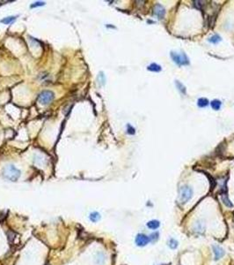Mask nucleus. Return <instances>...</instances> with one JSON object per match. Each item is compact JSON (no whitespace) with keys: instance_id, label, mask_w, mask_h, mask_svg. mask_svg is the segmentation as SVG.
<instances>
[{"instance_id":"nucleus-17","label":"nucleus","mask_w":234,"mask_h":265,"mask_svg":"<svg viewBox=\"0 0 234 265\" xmlns=\"http://www.w3.org/2000/svg\"><path fill=\"white\" fill-rule=\"evenodd\" d=\"M175 85H176V87H177V88L179 89V91H181V94H183V95H186V93H187V91H186V87L181 82V81H179V80H175Z\"/></svg>"},{"instance_id":"nucleus-2","label":"nucleus","mask_w":234,"mask_h":265,"mask_svg":"<svg viewBox=\"0 0 234 265\" xmlns=\"http://www.w3.org/2000/svg\"><path fill=\"white\" fill-rule=\"evenodd\" d=\"M170 56H171V58L173 59V61L179 66L188 65L189 64V59H188V56L183 52L178 53V52L172 51L170 53Z\"/></svg>"},{"instance_id":"nucleus-19","label":"nucleus","mask_w":234,"mask_h":265,"mask_svg":"<svg viewBox=\"0 0 234 265\" xmlns=\"http://www.w3.org/2000/svg\"><path fill=\"white\" fill-rule=\"evenodd\" d=\"M96 260H97V264H103L105 263V260H106L105 255L103 253H99L98 256H97V259Z\"/></svg>"},{"instance_id":"nucleus-7","label":"nucleus","mask_w":234,"mask_h":265,"mask_svg":"<svg viewBox=\"0 0 234 265\" xmlns=\"http://www.w3.org/2000/svg\"><path fill=\"white\" fill-rule=\"evenodd\" d=\"M212 250H213V253H214V255H215V260H216V261L221 259V258L225 256V254L224 248H221V247L218 246V245H213V246H212Z\"/></svg>"},{"instance_id":"nucleus-24","label":"nucleus","mask_w":234,"mask_h":265,"mask_svg":"<svg viewBox=\"0 0 234 265\" xmlns=\"http://www.w3.org/2000/svg\"><path fill=\"white\" fill-rule=\"evenodd\" d=\"M99 80H101V81H100V82H101V85H104V84H105L106 79H105V76H104L103 73H100V75H99Z\"/></svg>"},{"instance_id":"nucleus-21","label":"nucleus","mask_w":234,"mask_h":265,"mask_svg":"<svg viewBox=\"0 0 234 265\" xmlns=\"http://www.w3.org/2000/svg\"><path fill=\"white\" fill-rule=\"evenodd\" d=\"M127 133L129 134H136V129L131 125H128L127 126Z\"/></svg>"},{"instance_id":"nucleus-6","label":"nucleus","mask_w":234,"mask_h":265,"mask_svg":"<svg viewBox=\"0 0 234 265\" xmlns=\"http://www.w3.org/2000/svg\"><path fill=\"white\" fill-rule=\"evenodd\" d=\"M153 13L159 19H162L166 15V10L160 4H157L153 8Z\"/></svg>"},{"instance_id":"nucleus-1","label":"nucleus","mask_w":234,"mask_h":265,"mask_svg":"<svg viewBox=\"0 0 234 265\" xmlns=\"http://www.w3.org/2000/svg\"><path fill=\"white\" fill-rule=\"evenodd\" d=\"M21 175V172L12 164H8L3 169V176L10 181H17Z\"/></svg>"},{"instance_id":"nucleus-25","label":"nucleus","mask_w":234,"mask_h":265,"mask_svg":"<svg viewBox=\"0 0 234 265\" xmlns=\"http://www.w3.org/2000/svg\"><path fill=\"white\" fill-rule=\"evenodd\" d=\"M161 265H164V264H161Z\"/></svg>"},{"instance_id":"nucleus-22","label":"nucleus","mask_w":234,"mask_h":265,"mask_svg":"<svg viewBox=\"0 0 234 265\" xmlns=\"http://www.w3.org/2000/svg\"><path fill=\"white\" fill-rule=\"evenodd\" d=\"M203 3V1H194V5H195V7H196L197 9L202 10V9H203V6L204 5Z\"/></svg>"},{"instance_id":"nucleus-9","label":"nucleus","mask_w":234,"mask_h":265,"mask_svg":"<svg viewBox=\"0 0 234 265\" xmlns=\"http://www.w3.org/2000/svg\"><path fill=\"white\" fill-rule=\"evenodd\" d=\"M100 218H101V216L97 211H93V212L90 213V215H89V219L92 223H97L98 221L100 220Z\"/></svg>"},{"instance_id":"nucleus-5","label":"nucleus","mask_w":234,"mask_h":265,"mask_svg":"<svg viewBox=\"0 0 234 265\" xmlns=\"http://www.w3.org/2000/svg\"><path fill=\"white\" fill-rule=\"evenodd\" d=\"M135 243L138 247H145L150 243V238H149V236H147L144 233H138L136 236Z\"/></svg>"},{"instance_id":"nucleus-15","label":"nucleus","mask_w":234,"mask_h":265,"mask_svg":"<svg viewBox=\"0 0 234 265\" xmlns=\"http://www.w3.org/2000/svg\"><path fill=\"white\" fill-rule=\"evenodd\" d=\"M211 107H212V109L213 110H215V111H218V110H220V108H221V105H222V102L221 101H219V100H213L211 103Z\"/></svg>"},{"instance_id":"nucleus-10","label":"nucleus","mask_w":234,"mask_h":265,"mask_svg":"<svg viewBox=\"0 0 234 265\" xmlns=\"http://www.w3.org/2000/svg\"><path fill=\"white\" fill-rule=\"evenodd\" d=\"M160 226V222L159 220H151L147 223V227L151 230H157Z\"/></svg>"},{"instance_id":"nucleus-8","label":"nucleus","mask_w":234,"mask_h":265,"mask_svg":"<svg viewBox=\"0 0 234 265\" xmlns=\"http://www.w3.org/2000/svg\"><path fill=\"white\" fill-rule=\"evenodd\" d=\"M194 231L199 234H202L205 231V225L202 221H196L194 225Z\"/></svg>"},{"instance_id":"nucleus-23","label":"nucleus","mask_w":234,"mask_h":265,"mask_svg":"<svg viewBox=\"0 0 234 265\" xmlns=\"http://www.w3.org/2000/svg\"><path fill=\"white\" fill-rule=\"evenodd\" d=\"M45 3L44 2H41V1H38V2H35L33 4H31V8H35V7H39V6H42L44 5Z\"/></svg>"},{"instance_id":"nucleus-18","label":"nucleus","mask_w":234,"mask_h":265,"mask_svg":"<svg viewBox=\"0 0 234 265\" xmlns=\"http://www.w3.org/2000/svg\"><path fill=\"white\" fill-rule=\"evenodd\" d=\"M208 41L211 42V43H213V44H216V43H218L220 41H221V37L218 35V34H214L212 36H211Z\"/></svg>"},{"instance_id":"nucleus-14","label":"nucleus","mask_w":234,"mask_h":265,"mask_svg":"<svg viewBox=\"0 0 234 265\" xmlns=\"http://www.w3.org/2000/svg\"><path fill=\"white\" fill-rule=\"evenodd\" d=\"M167 244H168V247H169L171 249H176V248H178V246H179V243H178V241H177L175 239H174V238H171V239H169V241H168Z\"/></svg>"},{"instance_id":"nucleus-3","label":"nucleus","mask_w":234,"mask_h":265,"mask_svg":"<svg viewBox=\"0 0 234 265\" xmlns=\"http://www.w3.org/2000/svg\"><path fill=\"white\" fill-rule=\"evenodd\" d=\"M193 195V189L188 186H182L180 188V197L179 201L181 204L187 203Z\"/></svg>"},{"instance_id":"nucleus-12","label":"nucleus","mask_w":234,"mask_h":265,"mask_svg":"<svg viewBox=\"0 0 234 265\" xmlns=\"http://www.w3.org/2000/svg\"><path fill=\"white\" fill-rule=\"evenodd\" d=\"M221 199H222V202H223V203H224L225 206H227V207H229V208H232V207H233V203L231 202V200L229 199V197H228V195H221Z\"/></svg>"},{"instance_id":"nucleus-20","label":"nucleus","mask_w":234,"mask_h":265,"mask_svg":"<svg viewBox=\"0 0 234 265\" xmlns=\"http://www.w3.org/2000/svg\"><path fill=\"white\" fill-rule=\"evenodd\" d=\"M149 238H150V241H151V242H156V241L159 240V233L158 232H155V233H151V234L149 236Z\"/></svg>"},{"instance_id":"nucleus-13","label":"nucleus","mask_w":234,"mask_h":265,"mask_svg":"<svg viewBox=\"0 0 234 265\" xmlns=\"http://www.w3.org/2000/svg\"><path fill=\"white\" fill-rule=\"evenodd\" d=\"M210 104V102L207 98H199L197 101V105L200 108H204Z\"/></svg>"},{"instance_id":"nucleus-4","label":"nucleus","mask_w":234,"mask_h":265,"mask_svg":"<svg viewBox=\"0 0 234 265\" xmlns=\"http://www.w3.org/2000/svg\"><path fill=\"white\" fill-rule=\"evenodd\" d=\"M55 97V94L50 91V90H45L42 91L40 95H39V103L42 105H48L49 104Z\"/></svg>"},{"instance_id":"nucleus-11","label":"nucleus","mask_w":234,"mask_h":265,"mask_svg":"<svg viewBox=\"0 0 234 265\" xmlns=\"http://www.w3.org/2000/svg\"><path fill=\"white\" fill-rule=\"evenodd\" d=\"M161 66L156 63H152L150 65L147 66V70L148 71H151V72H154V73H159L161 71Z\"/></svg>"},{"instance_id":"nucleus-16","label":"nucleus","mask_w":234,"mask_h":265,"mask_svg":"<svg viewBox=\"0 0 234 265\" xmlns=\"http://www.w3.org/2000/svg\"><path fill=\"white\" fill-rule=\"evenodd\" d=\"M16 18H17V16H9V17H5V18H4L3 19H1V23L5 24V25L11 24V22H13V21L16 19Z\"/></svg>"}]
</instances>
